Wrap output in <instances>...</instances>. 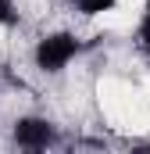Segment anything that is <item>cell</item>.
Listing matches in <instances>:
<instances>
[{
    "label": "cell",
    "mask_w": 150,
    "mask_h": 154,
    "mask_svg": "<svg viewBox=\"0 0 150 154\" xmlns=\"http://www.w3.org/2000/svg\"><path fill=\"white\" fill-rule=\"evenodd\" d=\"M75 54H79V39L72 32H50V36H43L36 43V50H32V57H36V65L43 72H61V68H68V61H72Z\"/></svg>",
    "instance_id": "1"
},
{
    "label": "cell",
    "mask_w": 150,
    "mask_h": 154,
    "mask_svg": "<svg viewBox=\"0 0 150 154\" xmlns=\"http://www.w3.org/2000/svg\"><path fill=\"white\" fill-rule=\"evenodd\" d=\"M54 140V125L46 122V118H18V125H14V143L18 147H25V151H43L46 143Z\"/></svg>",
    "instance_id": "2"
},
{
    "label": "cell",
    "mask_w": 150,
    "mask_h": 154,
    "mask_svg": "<svg viewBox=\"0 0 150 154\" xmlns=\"http://www.w3.org/2000/svg\"><path fill=\"white\" fill-rule=\"evenodd\" d=\"M118 0H75V7L86 14V18H93V14H104V11H111Z\"/></svg>",
    "instance_id": "3"
},
{
    "label": "cell",
    "mask_w": 150,
    "mask_h": 154,
    "mask_svg": "<svg viewBox=\"0 0 150 154\" xmlns=\"http://www.w3.org/2000/svg\"><path fill=\"white\" fill-rule=\"evenodd\" d=\"M140 43L150 54V4H147V11H143V18H140Z\"/></svg>",
    "instance_id": "4"
},
{
    "label": "cell",
    "mask_w": 150,
    "mask_h": 154,
    "mask_svg": "<svg viewBox=\"0 0 150 154\" xmlns=\"http://www.w3.org/2000/svg\"><path fill=\"white\" fill-rule=\"evenodd\" d=\"M14 22H18L14 4H11V0H0V25H14Z\"/></svg>",
    "instance_id": "5"
}]
</instances>
